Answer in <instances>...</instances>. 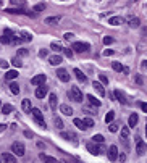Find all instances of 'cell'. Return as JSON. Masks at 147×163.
<instances>
[{"mask_svg": "<svg viewBox=\"0 0 147 163\" xmlns=\"http://www.w3.org/2000/svg\"><path fill=\"white\" fill-rule=\"evenodd\" d=\"M68 97L71 98V100H74V102H82V92H81V89L76 87V86H73L71 89H69V92H68Z\"/></svg>", "mask_w": 147, "mask_h": 163, "instance_id": "1", "label": "cell"}, {"mask_svg": "<svg viewBox=\"0 0 147 163\" xmlns=\"http://www.w3.org/2000/svg\"><path fill=\"white\" fill-rule=\"evenodd\" d=\"M12 152L16 155V157H23V155H24V152H26L24 144H23V142H13L12 144Z\"/></svg>", "mask_w": 147, "mask_h": 163, "instance_id": "2", "label": "cell"}, {"mask_svg": "<svg viewBox=\"0 0 147 163\" xmlns=\"http://www.w3.org/2000/svg\"><path fill=\"white\" fill-rule=\"evenodd\" d=\"M31 113H33L34 120H36L37 123H39V126L45 129L47 126H45V121H44V116H42V111L39 110V108H31Z\"/></svg>", "mask_w": 147, "mask_h": 163, "instance_id": "3", "label": "cell"}, {"mask_svg": "<svg viewBox=\"0 0 147 163\" xmlns=\"http://www.w3.org/2000/svg\"><path fill=\"white\" fill-rule=\"evenodd\" d=\"M86 147H87V150H89V153H92V155H100L103 152L102 147H99L97 142H94V141H92V142H87Z\"/></svg>", "mask_w": 147, "mask_h": 163, "instance_id": "4", "label": "cell"}, {"mask_svg": "<svg viewBox=\"0 0 147 163\" xmlns=\"http://www.w3.org/2000/svg\"><path fill=\"white\" fill-rule=\"evenodd\" d=\"M71 49H73V52H87L89 50V44H86V42H73V45H71Z\"/></svg>", "mask_w": 147, "mask_h": 163, "instance_id": "5", "label": "cell"}, {"mask_svg": "<svg viewBox=\"0 0 147 163\" xmlns=\"http://www.w3.org/2000/svg\"><path fill=\"white\" fill-rule=\"evenodd\" d=\"M12 41H13V33L10 29H5L3 36L0 37V42H2V44H12Z\"/></svg>", "mask_w": 147, "mask_h": 163, "instance_id": "6", "label": "cell"}, {"mask_svg": "<svg viewBox=\"0 0 147 163\" xmlns=\"http://www.w3.org/2000/svg\"><path fill=\"white\" fill-rule=\"evenodd\" d=\"M45 79H47L45 74H37V76H34L33 79H31V84H33V86H42L45 82Z\"/></svg>", "mask_w": 147, "mask_h": 163, "instance_id": "7", "label": "cell"}, {"mask_svg": "<svg viewBox=\"0 0 147 163\" xmlns=\"http://www.w3.org/2000/svg\"><path fill=\"white\" fill-rule=\"evenodd\" d=\"M57 76H58V79H60V81H63V82H68L69 81L68 71H66V69H63V68L57 69Z\"/></svg>", "mask_w": 147, "mask_h": 163, "instance_id": "8", "label": "cell"}, {"mask_svg": "<svg viewBox=\"0 0 147 163\" xmlns=\"http://www.w3.org/2000/svg\"><path fill=\"white\" fill-rule=\"evenodd\" d=\"M147 150L146 144H144V141H141V139H137V142H136V152H137V155H144Z\"/></svg>", "mask_w": 147, "mask_h": 163, "instance_id": "9", "label": "cell"}, {"mask_svg": "<svg viewBox=\"0 0 147 163\" xmlns=\"http://www.w3.org/2000/svg\"><path fill=\"white\" fill-rule=\"evenodd\" d=\"M113 97L116 98V100H118L120 103H123V105H126V103H128V100H126V95L123 94L121 90H115V92H113Z\"/></svg>", "mask_w": 147, "mask_h": 163, "instance_id": "10", "label": "cell"}, {"mask_svg": "<svg viewBox=\"0 0 147 163\" xmlns=\"http://www.w3.org/2000/svg\"><path fill=\"white\" fill-rule=\"evenodd\" d=\"M108 158H110L112 162L118 158V147L116 145H110V149H108Z\"/></svg>", "mask_w": 147, "mask_h": 163, "instance_id": "11", "label": "cell"}, {"mask_svg": "<svg viewBox=\"0 0 147 163\" xmlns=\"http://www.w3.org/2000/svg\"><path fill=\"white\" fill-rule=\"evenodd\" d=\"M8 13H18V15H28V16H36V13H31V12H24L21 8H7Z\"/></svg>", "mask_w": 147, "mask_h": 163, "instance_id": "12", "label": "cell"}, {"mask_svg": "<svg viewBox=\"0 0 147 163\" xmlns=\"http://www.w3.org/2000/svg\"><path fill=\"white\" fill-rule=\"evenodd\" d=\"M92 87L97 90V94L100 95V97H103V95H105V89H103V84H102L100 81H99V82H94V84H92Z\"/></svg>", "mask_w": 147, "mask_h": 163, "instance_id": "13", "label": "cell"}, {"mask_svg": "<svg viewBox=\"0 0 147 163\" xmlns=\"http://www.w3.org/2000/svg\"><path fill=\"white\" fill-rule=\"evenodd\" d=\"M60 111L63 115H66V116H71L73 115V108L69 105H66V103H63V105H60Z\"/></svg>", "mask_w": 147, "mask_h": 163, "instance_id": "14", "label": "cell"}, {"mask_svg": "<svg viewBox=\"0 0 147 163\" xmlns=\"http://www.w3.org/2000/svg\"><path fill=\"white\" fill-rule=\"evenodd\" d=\"M128 24H129V28H139L141 23H139V18L137 16H129V18H128Z\"/></svg>", "mask_w": 147, "mask_h": 163, "instance_id": "15", "label": "cell"}, {"mask_svg": "<svg viewBox=\"0 0 147 163\" xmlns=\"http://www.w3.org/2000/svg\"><path fill=\"white\" fill-rule=\"evenodd\" d=\"M137 121H139L137 113H133V115L129 116V120H128V126H129V128H134L136 124H137Z\"/></svg>", "mask_w": 147, "mask_h": 163, "instance_id": "16", "label": "cell"}, {"mask_svg": "<svg viewBox=\"0 0 147 163\" xmlns=\"http://www.w3.org/2000/svg\"><path fill=\"white\" fill-rule=\"evenodd\" d=\"M45 95H47V87H44V84H42L41 87H37V90H36V97H37V98H44Z\"/></svg>", "mask_w": 147, "mask_h": 163, "instance_id": "17", "label": "cell"}, {"mask_svg": "<svg viewBox=\"0 0 147 163\" xmlns=\"http://www.w3.org/2000/svg\"><path fill=\"white\" fill-rule=\"evenodd\" d=\"M16 77H18L16 69H10V71H7V74H5V79H7V81H13V79H16Z\"/></svg>", "mask_w": 147, "mask_h": 163, "instance_id": "18", "label": "cell"}, {"mask_svg": "<svg viewBox=\"0 0 147 163\" xmlns=\"http://www.w3.org/2000/svg\"><path fill=\"white\" fill-rule=\"evenodd\" d=\"M2 160L8 162V163H15L16 162V157H15V153H3L2 155Z\"/></svg>", "mask_w": 147, "mask_h": 163, "instance_id": "19", "label": "cell"}, {"mask_svg": "<svg viewBox=\"0 0 147 163\" xmlns=\"http://www.w3.org/2000/svg\"><path fill=\"white\" fill-rule=\"evenodd\" d=\"M57 100H58V98H57V95H55V94H50V95H49V102H50V108H52L53 111L57 110Z\"/></svg>", "mask_w": 147, "mask_h": 163, "instance_id": "20", "label": "cell"}, {"mask_svg": "<svg viewBox=\"0 0 147 163\" xmlns=\"http://www.w3.org/2000/svg\"><path fill=\"white\" fill-rule=\"evenodd\" d=\"M49 61H50V65H52V66H57V65H60V63H61V57H60V55H53V57L49 58Z\"/></svg>", "mask_w": 147, "mask_h": 163, "instance_id": "21", "label": "cell"}, {"mask_svg": "<svg viewBox=\"0 0 147 163\" xmlns=\"http://www.w3.org/2000/svg\"><path fill=\"white\" fill-rule=\"evenodd\" d=\"M74 74H76V77H78V81H79V82H86V81H87V77L84 76V74H82L81 69L76 68V69H74Z\"/></svg>", "mask_w": 147, "mask_h": 163, "instance_id": "22", "label": "cell"}, {"mask_svg": "<svg viewBox=\"0 0 147 163\" xmlns=\"http://www.w3.org/2000/svg\"><path fill=\"white\" fill-rule=\"evenodd\" d=\"M39 158H41L42 162H49V163H55V162H57V158L49 157V155H45V153H41V155H39Z\"/></svg>", "mask_w": 147, "mask_h": 163, "instance_id": "23", "label": "cell"}, {"mask_svg": "<svg viewBox=\"0 0 147 163\" xmlns=\"http://www.w3.org/2000/svg\"><path fill=\"white\" fill-rule=\"evenodd\" d=\"M129 137V126H123L121 128V139L123 141H128Z\"/></svg>", "mask_w": 147, "mask_h": 163, "instance_id": "24", "label": "cell"}, {"mask_svg": "<svg viewBox=\"0 0 147 163\" xmlns=\"http://www.w3.org/2000/svg\"><path fill=\"white\" fill-rule=\"evenodd\" d=\"M0 111H2L3 115H8V113H12V111H13V107L8 105V103H5L3 107H0Z\"/></svg>", "mask_w": 147, "mask_h": 163, "instance_id": "25", "label": "cell"}, {"mask_svg": "<svg viewBox=\"0 0 147 163\" xmlns=\"http://www.w3.org/2000/svg\"><path fill=\"white\" fill-rule=\"evenodd\" d=\"M108 24H112V26L121 24V18H120V16H112L110 20H108Z\"/></svg>", "mask_w": 147, "mask_h": 163, "instance_id": "26", "label": "cell"}, {"mask_svg": "<svg viewBox=\"0 0 147 163\" xmlns=\"http://www.w3.org/2000/svg\"><path fill=\"white\" fill-rule=\"evenodd\" d=\"M58 21H60V16H49V18H45V23H47V24H57Z\"/></svg>", "mask_w": 147, "mask_h": 163, "instance_id": "27", "label": "cell"}, {"mask_svg": "<svg viewBox=\"0 0 147 163\" xmlns=\"http://www.w3.org/2000/svg\"><path fill=\"white\" fill-rule=\"evenodd\" d=\"M112 68H113L115 71H118V73H121L123 69H125V66H123L121 63H120V61H113V63H112Z\"/></svg>", "mask_w": 147, "mask_h": 163, "instance_id": "28", "label": "cell"}, {"mask_svg": "<svg viewBox=\"0 0 147 163\" xmlns=\"http://www.w3.org/2000/svg\"><path fill=\"white\" fill-rule=\"evenodd\" d=\"M21 108H23L24 111H31V100L24 98V100H23V103H21Z\"/></svg>", "mask_w": 147, "mask_h": 163, "instance_id": "29", "label": "cell"}, {"mask_svg": "<svg viewBox=\"0 0 147 163\" xmlns=\"http://www.w3.org/2000/svg\"><path fill=\"white\" fill-rule=\"evenodd\" d=\"M87 100H89L91 105H94V107H100V100H97V98H95L94 95H87Z\"/></svg>", "mask_w": 147, "mask_h": 163, "instance_id": "30", "label": "cell"}, {"mask_svg": "<svg viewBox=\"0 0 147 163\" xmlns=\"http://www.w3.org/2000/svg\"><path fill=\"white\" fill-rule=\"evenodd\" d=\"M20 39H21V42H29L31 39H33V36H31L29 33H26V31H24V33H21Z\"/></svg>", "mask_w": 147, "mask_h": 163, "instance_id": "31", "label": "cell"}, {"mask_svg": "<svg viewBox=\"0 0 147 163\" xmlns=\"http://www.w3.org/2000/svg\"><path fill=\"white\" fill-rule=\"evenodd\" d=\"M74 126L78 128V129L86 131V126H84V123H82V120H79V118H74Z\"/></svg>", "mask_w": 147, "mask_h": 163, "instance_id": "32", "label": "cell"}, {"mask_svg": "<svg viewBox=\"0 0 147 163\" xmlns=\"http://www.w3.org/2000/svg\"><path fill=\"white\" fill-rule=\"evenodd\" d=\"M82 123H84L86 129H89V128L94 126V120H92V118H84V120H82Z\"/></svg>", "mask_w": 147, "mask_h": 163, "instance_id": "33", "label": "cell"}, {"mask_svg": "<svg viewBox=\"0 0 147 163\" xmlns=\"http://www.w3.org/2000/svg\"><path fill=\"white\" fill-rule=\"evenodd\" d=\"M10 90H12V94H20V86L16 82H12L10 84Z\"/></svg>", "mask_w": 147, "mask_h": 163, "instance_id": "34", "label": "cell"}, {"mask_svg": "<svg viewBox=\"0 0 147 163\" xmlns=\"http://www.w3.org/2000/svg\"><path fill=\"white\" fill-rule=\"evenodd\" d=\"M50 49L55 50V52H61V50H63V47H61L58 42H52V44H50Z\"/></svg>", "mask_w": 147, "mask_h": 163, "instance_id": "35", "label": "cell"}, {"mask_svg": "<svg viewBox=\"0 0 147 163\" xmlns=\"http://www.w3.org/2000/svg\"><path fill=\"white\" fill-rule=\"evenodd\" d=\"M115 118V111H108V113L105 115V123H112Z\"/></svg>", "mask_w": 147, "mask_h": 163, "instance_id": "36", "label": "cell"}, {"mask_svg": "<svg viewBox=\"0 0 147 163\" xmlns=\"http://www.w3.org/2000/svg\"><path fill=\"white\" fill-rule=\"evenodd\" d=\"M53 123H55V126H57L58 129H63V121H61V118H57V116H55Z\"/></svg>", "mask_w": 147, "mask_h": 163, "instance_id": "37", "label": "cell"}, {"mask_svg": "<svg viewBox=\"0 0 147 163\" xmlns=\"http://www.w3.org/2000/svg\"><path fill=\"white\" fill-rule=\"evenodd\" d=\"M45 8V3H37V5H34V12H36V13H39V12H42V10H44Z\"/></svg>", "mask_w": 147, "mask_h": 163, "instance_id": "38", "label": "cell"}, {"mask_svg": "<svg viewBox=\"0 0 147 163\" xmlns=\"http://www.w3.org/2000/svg\"><path fill=\"white\" fill-rule=\"evenodd\" d=\"M92 141H94V142H97V144H102L103 142V136L102 134H97V136H94V137H92Z\"/></svg>", "mask_w": 147, "mask_h": 163, "instance_id": "39", "label": "cell"}, {"mask_svg": "<svg viewBox=\"0 0 147 163\" xmlns=\"http://www.w3.org/2000/svg\"><path fill=\"white\" fill-rule=\"evenodd\" d=\"M61 52L65 53V55H66L68 58H73V49H63Z\"/></svg>", "mask_w": 147, "mask_h": 163, "instance_id": "40", "label": "cell"}, {"mask_svg": "<svg viewBox=\"0 0 147 163\" xmlns=\"http://www.w3.org/2000/svg\"><path fill=\"white\" fill-rule=\"evenodd\" d=\"M12 63H13V66H16V68H20V66L23 65V63H21V60H20L18 57H15V58H13V60H12Z\"/></svg>", "mask_w": 147, "mask_h": 163, "instance_id": "41", "label": "cell"}, {"mask_svg": "<svg viewBox=\"0 0 147 163\" xmlns=\"http://www.w3.org/2000/svg\"><path fill=\"white\" fill-rule=\"evenodd\" d=\"M99 79H100L102 84H108V77H107L105 74H99Z\"/></svg>", "mask_w": 147, "mask_h": 163, "instance_id": "42", "label": "cell"}, {"mask_svg": "<svg viewBox=\"0 0 147 163\" xmlns=\"http://www.w3.org/2000/svg\"><path fill=\"white\" fill-rule=\"evenodd\" d=\"M110 131H112V132H116V131H118V124L112 121V123H110Z\"/></svg>", "mask_w": 147, "mask_h": 163, "instance_id": "43", "label": "cell"}, {"mask_svg": "<svg viewBox=\"0 0 147 163\" xmlns=\"http://www.w3.org/2000/svg\"><path fill=\"white\" fill-rule=\"evenodd\" d=\"M13 5H20V7H23V5L26 3V0H12Z\"/></svg>", "mask_w": 147, "mask_h": 163, "instance_id": "44", "label": "cell"}, {"mask_svg": "<svg viewBox=\"0 0 147 163\" xmlns=\"http://www.w3.org/2000/svg\"><path fill=\"white\" fill-rule=\"evenodd\" d=\"M103 44H105V45L113 44V39H112V37H108V36H105V37H103Z\"/></svg>", "mask_w": 147, "mask_h": 163, "instance_id": "45", "label": "cell"}, {"mask_svg": "<svg viewBox=\"0 0 147 163\" xmlns=\"http://www.w3.org/2000/svg\"><path fill=\"white\" fill-rule=\"evenodd\" d=\"M60 136H61L63 139H69V137H73V134H69V132H65V131H61Z\"/></svg>", "mask_w": 147, "mask_h": 163, "instance_id": "46", "label": "cell"}, {"mask_svg": "<svg viewBox=\"0 0 147 163\" xmlns=\"http://www.w3.org/2000/svg\"><path fill=\"white\" fill-rule=\"evenodd\" d=\"M18 55H20V57H24V55H28V50H26V49H20V50H18Z\"/></svg>", "mask_w": 147, "mask_h": 163, "instance_id": "47", "label": "cell"}, {"mask_svg": "<svg viewBox=\"0 0 147 163\" xmlns=\"http://www.w3.org/2000/svg\"><path fill=\"white\" fill-rule=\"evenodd\" d=\"M0 68H8V61H5V60H0Z\"/></svg>", "mask_w": 147, "mask_h": 163, "instance_id": "48", "label": "cell"}, {"mask_svg": "<svg viewBox=\"0 0 147 163\" xmlns=\"http://www.w3.org/2000/svg\"><path fill=\"white\" fill-rule=\"evenodd\" d=\"M39 57H41V58H45V57H47V50H45V49L39 50Z\"/></svg>", "mask_w": 147, "mask_h": 163, "instance_id": "49", "label": "cell"}, {"mask_svg": "<svg viewBox=\"0 0 147 163\" xmlns=\"http://www.w3.org/2000/svg\"><path fill=\"white\" fill-rule=\"evenodd\" d=\"M63 37H65V41H71V39L74 37V34H71V33H66Z\"/></svg>", "mask_w": 147, "mask_h": 163, "instance_id": "50", "label": "cell"}, {"mask_svg": "<svg viewBox=\"0 0 147 163\" xmlns=\"http://www.w3.org/2000/svg\"><path fill=\"white\" fill-rule=\"evenodd\" d=\"M103 55H105V57H110V55H113V50H110V49L103 50Z\"/></svg>", "mask_w": 147, "mask_h": 163, "instance_id": "51", "label": "cell"}, {"mask_svg": "<svg viewBox=\"0 0 147 163\" xmlns=\"http://www.w3.org/2000/svg\"><path fill=\"white\" fill-rule=\"evenodd\" d=\"M139 105H141V110L147 113V102H142V103H139Z\"/></svg>", "mask_w": 147, "mask_h": 163, "instance_id": "52", "label": "cell"}, {"mask_svg": "<svg viewBox=\"0 0 147 163\" xmlns=\"http://www.w3.org/2000/svg\"><path fill=\"white\" fill-rule=\"evenodd\" d=\"M7 129V124H3V123H0V132H2V131H5Z\"/></svg>", "mask_w": 147, "mask_h": 163, "instance_id": "53", "label": "cell"}, {"mask_svg": "<svg viewBox=\"0 0 147 163\" xmlns=\"http://www.w3.org/2000/svg\"><path fill=\"white\" fill-rule=\"evenodd\" d=\"M142 66H144V68L147 69V60H146V61H144V63H142Z\"/></svg>", "mask_w": 147, "mask_h": 163, "instance_id": "54", "label": "cell"}, {"mask_svg": "<svg viewBox=\"0 0 147 163\" xmlns=\"http://www.w3.org/2000/svg\"><path fill=\"white\" fill-rule=\"evenodd\" d=\"M142 33H144V34H147V28H144V29H142Z\"/></svg>", "mask_w": 147, "mask_h": 163, "instance_id": "55", "label": "cell"}, {"mask_svg": "<svg viewBox=\"0 0 147 163\" xmlns=\"http://www.w3.org/2000/svg\"><path fill=\"white\" fill-rule=\"evenodd\" d=\"M146 136H147V128H146Z\"/></svg>", "mask_w": 147, "mask_h": 163, "instance_id": "56", "label": "cell"}, {"mask_svg": "<svg viewBox=\"0 0 147 163\" xmlns=\"http://www.w3.org/2000/svg\"><path fill=\"white\" fill-rule=\"evenodd\" d=\"M133 2H137V0H133Z\"/></svg>", "mask_w": 147, "mask_h": 163, "instance_id": "57", "label": "cell"}, {"mask_svg": "<svg viewBox=\"0 0 147 163\" xmlns=\"http://www.w3.org/2000/svg\"><path fill=\"white\" fill-rule=\"evenodd\" d=\"M0 107H2V102H0Z\"/></svg>", "mask_w": 147, "mask_h": 163, "instance_id": "58", "label": "cell"}, {"mask_svg": "<svg viewBox=\"0 0 147 163\" xmlns=\"http://www.w3.org/2000/svg\"><path fill=\"white\" fill-rule=\"evenodd\" d=\"M0 5H2V2H0Z\"/></svg>", "mask_w": 147, "mask_h": 163, "instance_id": "59", "label": "cell"}]
</instances>
